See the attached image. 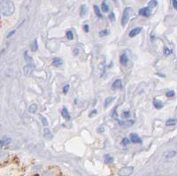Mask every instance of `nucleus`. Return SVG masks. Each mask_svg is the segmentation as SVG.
Here are the masks:
<instances>
[{
  "mask_svg": "<svg viewBox=\"0 0 177 176\" xmlns=\"http://www.w3.org/2000/svg\"><path fill=\"white\" fill-rule=\"evenodd\" d=\"M106 159V162H108V163L113 161V159H112V158H110L109 156H106V159Z\"/></svg>",
  "mask_w": 177,
  "mask_h": 176,
  "instance_id": "obj_36",
  "label": "nucleus"
},
{
  "mask_svg": "<svg viewBox=\"0 0 177 176\" xmlns=\"http://www.w3.org/2000/svg\"><path fill=\"white\" fill-rule=\"evenodd\" d=\"M102 10H103V12H107L109 11V7H108V5H107L105 2L102 4Z\"/></svg>",
  "mask_w": 177,
  "mask_h": 176,
  "instance_id": "obj_25",
  "label": "nucleus"
},
{
  "mask_svg": "<svg viewBox=\"0 0 177 176\" xmlns=\"http://www.w3.org/2000/svg\"><path fill=\"white\" fill-rule=\"evenodd\" d=\"M130 12H131V8L130 7H127V8L124 9L123 14H122V19H121V24H122V26H126L127 23L129 22Z\"/></svg>",
  "mask_w": 177,
  "mask_h": 176,
  "instance_id": "obj_2",
  "label": "nucleus"
},
{
  "mask_svg": "<svg viewBox=\"0 0 177 176\" xmlns=\"http://www.w3.org/2000/svg\"><path fill=\"white\" fill-rule=\"evenodd\" d=\"M120 61H121V63L122 64V65H127L128 64V61H129V58H128V57H127V55L126 54H122L121 56V58H120Z\"/></svg>",
  "mask_w": 177,
  "mask_h": 176,
  "instance_id": "obj_13",
  "label": "nucleus"
},
{
  "mask_svg": "<svg viewBox=\"0 0 177 176\" xmlns=\"http://www.w3.org/2000/svg\"><path fill=\"white\" fill-rule=\"evenodd\" d=\"M129 143H130V140L129 138H123L122 142H121V144L124 145V146H127V145L129 144Z\"/></svg>",
  "mask_w": 177,
  "mask_h": 176,
  "instance_id": "obj_24",
  "label": "nucleus"
},
{
  "mask_svg": "<svg viewBox=\"0 0 177 176\" xmlns=\"http://www.w3.org/2000/svg\"><path fill=\"white\" fill-rule=\"evenodd\" d=\"M133 171H134V168L132 167H123L119 171V175L121 176H129L133 173Z\"/></svg>",
  "mask_w": 177,
  "mask_h": 176,
  "instance_id": "obj_3",
  "label": "nucleus"
},
{
  "mask_svg": "<svg viewBox=\"0 0 177 176\" xmlns=\"http://www.w3.org/2000/svg\"><path fill=\"white\" fill-rule=\"evenodd\" d=\"M172 4H173V7L177 10V0H172Z\"/></svg>",
  "mask_w": 177,
  "mask_h": 176,
  "instance_id": "obj_34",
  "label": "nucleus"
},
{
  "mask_svg": "<svg viewBox=\"0 0 177 176\" xmlns=\"http://www.w3.org/2000/svg\"><path fill=\"white\" fill-rule=\"evenodd\" d=\"M94 12H95V13H96V15L98 17V18H100V19H102L103 18V15H102V13H101V12H100V9L98 8V5H94Z\"/></svg>",
  "mask_w": 177,
  "mask_h": 176,
  "instance_id": "obj_16",
  "label": "nucleus"
},
{
  "mask_svg": "<svg viewBox=\"0 0 177 176\" xmlns=\"http://www.w3.org/2000/svg\"><path fill=\"white\" fill-rule=\"evenodd\" d=\"M34 71V66L32 64H27L23 68V73L26 76H30L33 74Z\"/></svg>",
  "mask_w": 177,
  "mask_h": 176,
  "instance_id": "obj_4",
  "label": "nucleus"
},
{
  "mask_svg": "<svg viewBox=\"0 0 177 176\" xmlns=\"http://www.w3.org/2000/svg\"><path fill=\"white\" fill-rule=\"evenodd\" d=\"M41 120H42V123H43V125L44 126V127H46V126H48V120H47V119L45 118V117H43V116H41Z\"/></svg>",
  "mask_w": 177,
  "mask_h": 176,
  "instance_id": "obj_26",
  "label": "nucleus"
},
{
  "mask_svg": "<svg viewBox=\"0 0 177 176\" xmlns=\"http://www.w3.org/2000/svg\"><path fill=\"white\" fill-rule=\"evenodd\" d=\"M113 89H121V81L120 79H117L113 82Z\"/></svg>",
  "mask_w": 177,
  "mask_h": 176,
  "instance_id": "obj_12",
  "label": "nucleus"
},
{
  "mask_svg": "<svg viewBox=\"0 0 177 176\" xmlns=\"http://www.w3.org/2000/svg\"><path fill=\"white\" fill-rule=\"evenodd\" d=\"M113 117L114 119H117V113H116V111H115V110H114V112H113Z\"/></svg>",
  "mask_w": 177,
  "mask_h": 176,
  "instance_id": "obj_38",
  "label": "nucleus"
},
{
  "mask_svg": "<svg viewBox=\"0 0 177 176\" xmlns=\"http://www.w3.org/2000/svg\"><path fill=\"white\" fill-rule=\"evenodd\" d=\"M68 89H69V85H65L64 86V88H63V93L64 94H66L67 92H68Z\"/></svg>",
  "mask_w": 177,
  "mask_h": 176,
  "instance_id": "obj_32",
  "label": "nucleus"
},
{
  "mask_svg": "<svg viewBox=\"0 0 177 176\" xmlns=\"http://www.w3.org/2000/svg\"><path fill=\"white\" fill-rule=\"evenodd\" d=\"M153 105H154L155 108H157V109H161L162 106H163V103L161 101L158 100V99H155L153 101Z\"/></svg>",
  "mask_w": 177,
  "mask_h": 176,
  "instance_id": "obj_15",
  "label": "nucleus"
},
{
  "mask_svg": "<svg viewBox=\"0 0 177 176\" xmlns=\"http://www.w3.org/2000/svg\"><path fill=\"white\" fill-rule=\"evenodd\" d=\"M43 137L45 139H47V140L52 139L53 136H52V134H51V130L49 128H44L43 129Z\"/></svg>",
  "mask_w": 177,
  "mask_h": 176,
  "instance_id": "obj_8",
  "label": "nucleus"
},
{
  "mask_svg": "<svg viewBox=\"0 0 177 176\" xmlns=\"http://www.w3.org/2000/svg\"><path fill=\"white\" fill-rule=\"evenodd\" d=\"M83 29H84V31L85 32H89V29H90V27H89V25H84V27H83Z\"/></svg>",
  "mask_w": 177,
  "mask_h": 176,
  "instance_id": "obj_35",
  "label": "nucleus"
},
{
  "mask_svg": "<svg viewBox=\"0 0 177 176\" xmlns=\"http://www.w3.org/2000/svg\"><path fill=\"white\" fill-rule=\"evenodd\" d=\"M36 110H37V105H36L35 104H32V105H30L29 107H28V112H29L30 113H35L36 112Z\"/></svg>",
  "mask_w": 177,
  "mask_h": 176,
  "instance_id": "obj_17",
  "label": "nucleus"
},
{
  "mask_svg": "<svg viewBox=\"0 0 177 176\" xmlns=\"http://www.w3.org/2000/svg\"><path fill=\"white\" fill-rule=\"evenodd\" d=\"M62 64H63V61H62V59L59 58H53V60H52V65H53L54 66H56V67L60 66Z\"/></svg>",
  "mask_w": 177,
  "mask_h": 176,
  "instance_id": "obj_11",
  "label": "nucleus"
},
{
  "mask_svg": "<svg viewBox=\"0 0 177 176\" xmlns=\"http://www.w3.org/2000/svg\"><path fill=\"white\" fill-rule=\"evenodd\" d=\"M66 38L68 40H73L74 39V34L72 31H67L66 32Z\"/></svg>",
  "mask_w": 177,
  "mask_h": 176,
  "instance_id": "obj_23",
  "label": "nucleus"
},
{
  "mask_svg": "<svg viewBox=\"0 0 177 176\" xmlns=\"http://www.w3.org/2000/svg\"><path fill=\"white\" fill-rule=\"evenodd\" d=\"M141 31H142V27H135L134 29H132V30L129 32V37H135V36L137 35L139 33H141Z\"/></svg>",
  "mask_w": 177,
  "mask_h": 176,
  "instance_id": "obj_7",
  "label": "nucleus"
},
{
  "mask_svg": "<svg viewBox=\"0 0 177 176\" xmlns=\"http://www.w3.org/2000/svg\"><path fill=\"white\" fill-rule=\"evenodd\" d=\"M166 96H167L168 97H173L175 96V91H173V90H169V91L167 92Z\"/></svg>",
  "mask_w": 177,
  "mask_h": 176,
  "instance_id": "obj_28",
  "label": "nucleus"
},
{
  "mask_svg": "<svg viewBox=\"0 0 177 176\" xmlns=\"http://www.w3.org/2000/svg\"><path fill=\"white\" fill-rule=\"evenodd\" d=\"M109 19L111 21H115V14L113 12H111L110 15H109Z\"/></svg>",
  "mask_w": 177,
  "mask_h": 176,
  "instance_id": "obj_30",
  "label": "nucleus"
},
{
  "mask_svg": "<svg viewBox=\"0 0 177 176\" xmlns=\"http://www.w3.org/2000/svg\"><path fill=\"white\" fill-rule=\"evenodd\" d=\"M176 121L174 119H169V120L166 122V125H167V126H174V125H176Z\"/></svg>",
  "mask_w": 177,
  "mask_h": 176,
  "instance_id": "obj_22",
  "label": "nucleus"
},
{
  "mask_svg": "<svg viewBox=\"0 0 177 176\" xmlns=\"http://www.w3.org/2000/svg\"><path fill=\"white\" fill-rule=\"evenodd\" d=\"M157 4H158L157 0H151V1L149 2V4H148V7H150V8H154L155 6H157Z\"/></svg>",
  "mask_w": 177,
  "mask_h": 176,
  "instance_id": "obj_20",
  "label": "nucleus"
},
{
  "mask_svg": "<svg viewBox=\"0 0 177 176\" xmlns=\"http://www.w3.org/2000/svg\"><path fill=\"white\" fill-rule=\"evenodd\" d=\"M113 101V97H106L105 100L104 107H105V108H107Z\"/></svg>",
  "mask_w": 177,
  "mask_h": 176,
  "instance_id": "obj_14",
  "label": "nucleus"
},
{
  "mask_svg": "<svg viewBox=\"0 0 177 176\" xmlns=\"http://www.w3.org/2000/svg\"><path fill=\"white\" fill-rule=\"evenodd\" d=\"M108 35H109V30H107V29H104V30L99 32V36H101V37H104V36Z\"/></svg>",
  "mask_w": 177,
  "mask_h": 176,
  "instance_id": "obj_21",
  "label": "nucleus"
},
{
  "mask_svg": "<svg viewBox=\"0 0 177 176\" xmlns=\"http://www.w3.org/2000/svg\"><path fill=\"white\" fill-rule=\"evenodd\" d=\"M171 53H172V50H169L168 47H164V54H165V55L168 56V55H170Z\"/></svg>",
  "mask_w": 177,
  "mask_h": 176,
  "instance_id": "obj_27",
  "label": "nucleus"
},
{
  "mask_svg": "<svg viewBox=\"0 0 177 176\" xmlns=\"http://www.w3.org/2000/svg\"><path fill=\"white\" fill-rule=\"evenodd\" d=\"M129 116H130V113L128 111V112H124L123 113H122V118H124V119H127V118H129Z\"/></svg>",
  "mask_w": 177,
  "mask_h": 176,
  "instance_id": "obj_29",
  "label": "nucleus"
},
{
  "mask_svg": "<svg viewBox=\"0 0 177 176\" xmlns=\"http://www.w3.org/2000/svg\"><path fill=\"white\" fill-rule=\"evenodd\" d=\"M0 11L3 16H11L15 11L14 4L11 0H2L0 3Z\"/></svg>",
  "mask_w": 177,
  "mask_h": 176,
  "instance_id": "obj_1",
  "label": "nucleus"
},
{
  "mask_svg": "<svg viewBox=\"0 0 177 176\" xmlns=\"http://www.w3.org/2000/svg\"><path fill=\"white\" fill-rule=\"evenodd\" d=\"M86 12H87V6L85 4H82L81 6V9H80V15L82 17H83L86 14Z\"/></svg>",
  "mask_w": 177,
  "mask_h": 176,
  "instance_id": "obj_18",
  "label": "nucleus"
},
{
  "mask_svg": "<svg viewBox=\"0 0 177 176\" xmlns=\"http://www.w3.org/2000/svg\"><path fill=\"white\" fill-rule=\"evenodd\" d=\"M129 139L133 144H141L142 143L141 138L138 136V135H137L135 133H132V134L129 135Z\"/></svg>",
  "mask_w": 177,
  "mask_h": 176,
  "instance_id": "obj_6",
  "label": "nucleus"
},
{
  "mask_svg": "<svg viewBox=\"0 0 177 176\" xmlns=\"http://www.w3.org/2000/svg\"><path fill=\"white\" fill-rule=\"evenodd\" d=\"M12 142V139L9 138V137H4V138H2L1 139V147H4V146H7L8 144H10Z\"/></svg>",
  "mask_w": 177,
  "mask_h": 176,
  "instance_id": "obj_10",
  "label": "nucleus"
},
{
  "mask_svg": "<svg viewBox=\"0 0 177 176\" xmlns=\"http://www.w3.org/2000/svg\"><path fill=\"white\" fill-rule=\"evenodd\" d=\"M15 34V30H11L8 34H7V35H6V38H10L12 35H13Z\"/></svg>",
  "mask_w": 177,
  "mask_h": 176,
  "instance_id": "obj_33",
  "label": "nucleus"
},
{
  "mask_svg": "<svg viewBox=\"0 0 177 176\" xmlns=\"http://www.w3.org/2000/svg\"><path fill=\"white\" fill-rule=\"evenodd\" d=\"M176 154V151H170L168 155H167V159H169V158H173L175 155Z\"/></svg>",
  "mask_w": 177,
  "mask_h": 176,
  "instance_id": "obj_31",
  "label": "nucleus"
},
{
  "mask_svg": "<svg viewBox=\"0 0 177 176\" xmlns=\"http://www.w3.org/2000/svg\"><path fill=\"white\" fill-rule=\"evenodd\" d=\"M96 113H97V110H93V112H92V113L90 114V117H92V116H93V115H95Z\"/></svg>",
  "mask_w": 177,
  "mask_h": 176,
  "instance_id": "obj_37",
  "label": "nucleus"
},
{
  "mask_svg": "<svg viewBox=\"0 0 177 176\" xmlns=\"http://www.w3.org/2000/svg\"><path fill=\"white\" fill-rule=\"evenodd\" d=\"M151 13H152V11H151L150 7H144L139 10V14L142 16H144V17H149L151 15Z\"/></svg>",
  "mask_w": 177,
  "mask_h": 176,
  "instance_id": "obj_5",
  "label": "nucleus"
},
{
  "mask_svg": "<svg viewBox=\"0 0 177 176\" xmlns=\"http://www.w3.org/2000/svg\"><path fill=\"white\" fill-rule=\"evenodd\" d=\"M37 49H38V43H37V40H36V39H35V41L33 42V44H32V48H31V50H32V51H36V50H37Z\"/></svg>",
  "mask_w": 177,
  "mask_h": 176,
  "instance_id": "obj_19",
  "label": "nucleus"
},
{
  "mask_svg": "<svg viewBox=\"0 0 177 176\" xmlns=\"http://www.w3.org/2000/svg\"><path fill=\"white\" fill-rule=\"evenodd\" d=\"M61 114H62V116H63V118L66 120H70V114H69V113H68V111H67V109L66 108H63L62 109V111H61Z\"/></svg>",
  "mask_w": 177,
  "mask_h": 176,
  "instance_id": "obj_9",
  "label": "nucleus"
}]
</instances>
